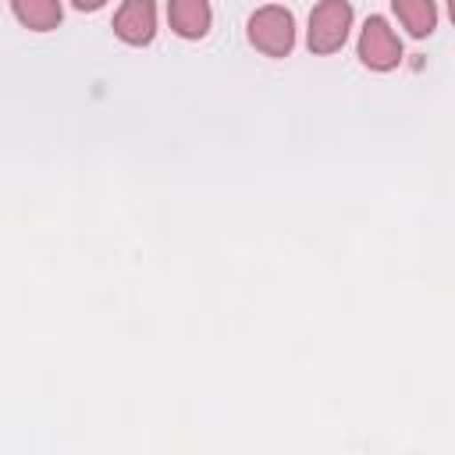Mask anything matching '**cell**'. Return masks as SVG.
<instances>
[{"instance_id": "1", "label": "cell", "mask_w": 455, "mask_h": 455, "mask_svg": "<svg viewBox=\"0 0 455 455\" xmlns=\"http://www.w3.org/2000/svg\"><path fill=\"white\" fill-rule=\"evenodd\" d=\"M249 43L267 57H288L295 46V18L291 11L267 4L249 18Z\"/></svg>"}, {"instance_id": "2", "label": "cell", "mask_w": 455, "mask_h": 455, "mask_svg": "<svg viewBox=\"0 0 455 455\" xmlns=\"http://www.w3.org/2000/svg\"><path fill=\"white\" fill-rule=\"evenodd\" d=\"M352 28V4L348 0H320L309 14V50L313 53H334L345 46Z\"/></svg>"}, {"instance_id": "3", "label": "cell", "mask_w": 455, "mask_h": 455, "mask_svg": "<svg viewBox=\"0 0 455 455\" xmlns=\"http://www.w3.org/2000/svg\"><path fill=\"white\" fill-rule=\"evenodd\" d=\"M359 60L370 71H391L402 60V43L395 36V28L384 18H366L363 32H359Z\"/></svg>"}, {"instance_id": "4", "label": "cell", "mask_w": 455, "mask_h": 455, "mask_svg": "<svg viewBox=\"0 0 455 455\" xmlns=\"http://www.w3.org/2000/svg\"><path fill=\"white\" fill-rule=\"evenodd\" d=\"M114 32L132 46H146L153 39V32H156L153 0H124L121 11L114 14Z\"/></svg>"}, {"instance_id": "5", "label": "cell", "mask_w": 455, "mask_h": 455, "mask_svg": "<svg viewBox=\"0 0 455 455\" xmlns=\"http://www.w3.org/2000/svg\"><path fill=\"white\" fill-rule=\"evenodd\" d=\"M167 21L181 39H203L210 32V4L206 0H171Z\"/></svg>"}, {"instance_id": "6", "label": "cell", "mask_w": 455, "mask_h": 455, "mask_svg": "<svg viewBox=\"0 0 455 455\" xmlns=\"http://www.w3.org/2000/svg\"><path fill=\"white\" fill-rule=\"evenodd\" d=\"M11 11L32 32H50L60 25V0H11Z\"/></svg>"}, {"instance_id": "7", "label": "cell", "mask_w": 455, "mask_h": 455, "mask_svg": "<svg viewBox=\"0 0 455 455\" xmlns=\"http://www.w3.org/2000/svg\"><path fill=\"white\" fill-rule=\"evenodd\" d=\"M398 21L412 32V36H430L437 25V7L434 0H391Z\"/></svg>"}, {"instance_id": "8", "label": "cell", "mask_w": 455, "mask_h": 455, "mask_svg": "<svg viewBox=\"0 0 455 455\" xmlns=\"http://www.w3.org/2000/svg\"><path fill=\"white\" fill-rule=\"evenodd\" d=\"M71 4H75L78 11H96V7H103L107 0H71Z\"/></svg>"}, {"instance_id": "9", "label": "cell", "mask_w": 455, "mask_h": 455, "mask_svg": "<svg viewBox=\"0 0 455 455\" xmlns=\"http://www.w3.org/2000/svg\"><path fill=\"white\" fill-rule=\"evenodd\" d=\"M448 14H451V21H455V0H448Z\"/></svg>"}]
</instances>
